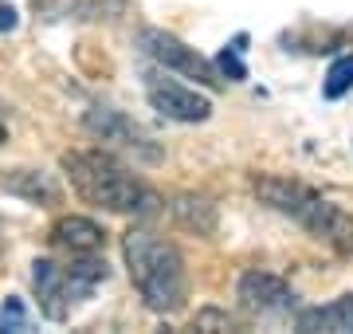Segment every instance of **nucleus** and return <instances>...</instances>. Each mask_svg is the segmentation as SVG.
<instances>
[{
    "instance_id": "obj_18",
    "label": "nucleus",
    "mask_w": 353,
    "mask_h": 334,
    "mask_svg": "<svg viewBox=\"0 0 353 334\" xmlns=\"http://www.w3.org/2000/svg\"><path fill=\"white\" fill-rule=\"evenodd\" d=\"M8 141V126H4V115H0V146Z\"/></svg>"
},
{
    "instance_id": "obj_16",
    "label": "nucleus",
    "mask_w": 353,
    "mask_h": 334,
    "mask_svg": "<svg viewBox=\"0 0 353 334\" xmlns=\"http://www.w3.org/2000/svg\"><path fill=\"white\" fill-rule=\"evenodd\" d=\"M196 326H201V331H208V326H224V331H232V326H236V319H232V315H228V311H201V315H196Z\"/></svg>"
},
{
    "instance_id": "obj_10",
    "label": "nucleus",
    "mask_w": 353,
    "mask_h": 334,
    "mask_svg": "<svg viewBox=\"0 0 353 334\" xmlns=\"http://www.w3.org/2000/svg\"><path fill=\"white\" fill-rule=\"evenodd\" d=\"M48 240L59 252H67V256H90V252H102L106 232H102L99 220H90V217H59L51 224Z\"/></svg>"
},
{
    "instance_id": "obj_3",
    "label": "nucleus",
    "mask_w": 353,
    "mask_h": 334,
    "mask_svg": "<svg viewBox=\"0 0 353 334\" xmlns=\"http://www.w3.org/2000/svg\"><path fill=\"white\" fill-rule=\"evenodd\" d=\"M252 189L267 208L290 217L299 228H306L314 240L334 248L338 256H353V213H345L338 201L314 193L303 181L279 177V173H255Z\"/></svg>"
},
{
    "instance_id": "obj_17",
    "label": "nucleus",
    "mask_w": 353,
    "mask_h": 334,
    "mask_svg": "<svg viewBox=\"0 0 353 334\" xmlns=\"http://www.w3.org/2000/svg\"><path fill=\"white\" fill-rule=\"evenodd\" d=\"M16 24H20V20H16V8H8V4H0V32H12Z\"/></svg>"
},
{
    "instance_id": "obj_4",
    "label": "nucleus",
    "mask_w": 353,
    "mask_h": 334,
    "mask_svg": "<svg viewBox=\"0 0 353 334\" xmlns=\"http://www.w3.org/2000/svg\"><path fill=\"white\" fill-rule=\"evenodd\" d=\"M110 268L106 259H99V252L90 256H71V264H55V259H36L32 264V287H36L39 311L51 322L71 319L75 303L94 295V287L106 283Z\"/></svg>"
},
{
    "instance_id": "obj_15",
    "label": "nucleus",
    "mask_w": 353,
    "mask_h": 334,
    "mask_svg": "<svg viewBox=\"0 0 353 334\" xmlns=\"http://www.w3.org/2000/svg\"><path fill=\"white\" fill-rule=\"evenodd\" d=\"M32 322H28V311L24 303L16 295H8V303H4V311H0V331H28Z\"/></svg>"
},
{
    "instance_id": "obj_9",
    "label": "nucleus",
    "mask_w": 353,
    "mask_h": 334,
    "mask_svg": "<svg viewBox=\"0 0 353 334\" xmlns=\"http://www.w3.org/2000/svg\"><path fill=\"white\" fill-rule=\"evenodd\" d=\"M0 189L8 197H20V201H28V205H59L63 201V185L51 177V173H43V169H0Z\"/></svg>"
},
{
    "instance_id": "obj_14",
    "label": "nucleus",
    "mask_w": 353,
    "mask_h": 334,
    "mask_svg": "<svg viewBox=\"0 0 353 334\" xmlns=\"http://www.w3.org/2000/svg\"><path fill=\"white\" fill-rule=\"evenodd\" d=\"M243 52H248V36L240 32L232 43H224V52H220V59H216V71H220L224 79H232V83H243V79H248Z\"/></svg>"
},
{
    "instance_id": "obj_6",
    "label": "nucleus",
    "mask_w": 353,
    "mask_h": 334,
    "mask_svg": "<svg viewBox=\"0 0 353 334\" xmlns=\"http://www.w3.org/2000/svg\"><path fill=\"white\" fill-rule=\"evenodd\" d=\"M145 99H150V106L161 118H169V122L196 126V122H208V118H212V103L204 99L201 90H192V87H185V83L169 79L165 67L145 75Z\"/></svg>"
},
{
    "instance_id": "obj_2",
    "label": "nucleus",
    "mask_w": 353,
    "mask_h": 334,
    "mask_svg": "<svg viewBox=\"0 0 353 334\" xmlns=\"http://www.w3.org/2000/svg\"><path fill=\"white\" fill-rule=\"evenodd\" d=\"M63 173L87 205H99L106 213L122 217H150L157 213V193L141 177H134L118 157L102 150H67L63 154Z\"/></svg>"
},
{
    "instance_id": "obj_13",
    "label": "nucleus",
    "mask_w": 353,
    "mask_h": 334,
    "mask_svg": "<svg viewBox=\"0 0 353 334\" xmlns=\"http://www.w3.org/2000/svg\"><path fill=\"white\" fill-rule=\"evenodd\" d=\"M350 90H353V52H345V55H338V59L330 63L326 83H322V95L334 103V99H345Z\"/></svg>"
},
{
    "instance_id": "obj_12",
    "label": "nucleus",
    "mask_w": 353,
    "mask_h": 334,
    "mask_svg": "<svg viewBox=\"0 0 353 334\" xmlns=\"http://www.w3.org/2000/svg\"><path fill=\"white\" fill-rule=\"evenodd\" d=\"M169 213H173V220L181 224V228L196 232V236H212V232L220 228V213H216V205L208 201V197L181 193V197H173Z\"/></svg>"
},
{
    "instance_id": "obj_5",
    "label": "nucleus",
    "mask_w": 353,
    "mask_h": 334,
    "mask_svg": "<svg viewBox=\"0 0 353 334\" xmlns=\"http://www.w3.org/2000/svg\"><path fill=\"white\" fill-rule=\"evenodd\" d=\"M138 48L141 55H150L157 67L165 71H176V75L185 79H196L201 87H224V75L216 71V63H208L204 55H196V48L189 43H181L173 32H165V28H141L138 32Z\"/></svg>"
},
{
    "instance_id": "obj_7",
    "label": "nucleus",
    "mask_w": 353,
    "mask_h": 334,
    "mask_svg": "<svg viewBox=\"0 0 353 334\" xmlns=\"http://www.w3.org/2000/svg\"><path fill=\"white\" fill-rule=\"evenodd\" d=\"M83 122H87V130L99 141H114V146L130 150V154L141 157V161H161V146H157L130 115H122V110H114V106H90Z\"/></svg>"
},
{
    "instance_id": "obj_8",
    "label": "nucleus",
    "mask_w": 353,
    "mask_h": 334,
    "mask_svg": "<svg viewBox=\"0 0 353 334\" xmlns=\"http://www.w3.org/2000/svg\"><path fill=\"white\" fill-rule=\"evenodd\" d=\"M240 303L255 315H283V311L294 307V287L287 279H279L271 271H243L240 275Z\"/></svg>"
},
{
    "instance_id": "obj_1",
    "label": "nucleus",
    "mask_w": 353,
    "mask_h": 334,
    "mask_svg": "<svg viewBox=\"0 0 353 334\" xmlns=\"http://www.w3.org/2000/svg\"><path fill=\"white\" fill-rule=\"evenodd\" d=\"M122 256H126L130 279L138 287L141 303L153 315H173L189 299V271L185 256L173 240H165L150 228H130L122 236Z\"/></svg>"
},
{
    "instance_id": "obj_11",
    "label": "nucleus",
    "mask_w": 353,
    "mask_h": 334,
    "mask_svg": "<svg viewBox=\"0 0 353 334\" xmlns=\"http://www.w3.org/2000/svg\"><path fill=\"white\" fill-rule=\"evenodd\" d=\"M294 326L306 334H345L353 331V295H338L334 303H326V307H306L294 315Z\"/></svg>"
}]
</instances>
